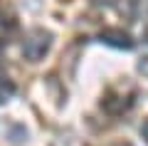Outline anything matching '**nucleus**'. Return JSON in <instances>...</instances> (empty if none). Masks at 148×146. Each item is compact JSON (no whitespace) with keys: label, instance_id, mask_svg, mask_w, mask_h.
I'll return each mask as SVG.
<instances>
[{"label":"nucleus","instance_id":"1","mask_svg":"<svg viewBox=\"0 0 148 146\" xmlns=\"http://www.w3.org/2000/svg\"><path fill=\"white\" fill-rule=\"evenodd\" d=\"M49 45H52V35H49L47 30H42V27H35V30L25 37V42H22V55H25L30 62H37V60L45 57V52L49 50Z\"/></svg>","mask_w":148,"mask_h":146},{"label":"nucleus","instance_id":"2","mask_svg":"<svg viewBox=\"0 0 148 146\" xmlns=\"http://www.w3.org/2000/svg\"><path fill=\"white\" fill-rule=\"evenodd\" d=\"M99 40L104 42V45H111V47H119V50H133V37L128 35V32H123L121 27H106V30H101Z\"/></svg>","mask_w":148,"mask_h":146},{"label":"nucleus","instance_id":"3","mask_svg":"<svg viewBox=\"0 0 148 146\" xmlns=\"http://www.w3.org/2000/svg\"><path fill=\"white\" fill-rule=\"evenodd\" d=\"M131 97H128V94H106L104 97V102H101V107H104L106 111H109L111 116H119V114H123V111L128 109V107H131Z\"/></svg>","mask_w":148,"mask_h":146},{"label":"nucleus","instance_id":"4","mask_svg":"<svg viewBox=\"0 0 148 146\" xmlns=\"http://www.w3.org/2000/svg\"><path fill=\"white\" fill-rule=\"evenodd\" d=\"M148 15V0H128V17L138 20V17Z\"/></svg>","mask_w":148,"mask_h":146},{"label":"nucleus","instance_id":"5","mask_svg":"<svg viewBox=\"0 0 148 146\" xmlns=\"http://www.w3.org/2000/svg\"><path fill=\"white\" fill-rule=\"evenodd\" d=\"M12 94H15V82L10 77H5V74H0V104L10 102Z\"/></svg>","mask_w":148,"mask_h":146},{"label":"nucleus","instance_id":"6","mask_svg":"<svg viewBox=\"0 0 148 146\" xmlns=\"http://www.w3.org/2000/svg\"><path fill=\"white\" fill-rule=\"evenodd\" d=\"M138 72H141L143 77H148V57H143L141 62H138Z\"/></svg>","mask_w":148,"mask_h":146},{"label":"nucleus","instance_id":"7","mask_svg":"<svg viewBox=\"0 0 148 146\" xmlns=\"http://www.w3.org/2000/svg\"><path fill=\"white\" fill-rule=\"evenodd\" d=\"M141 134H143V139L148 141V121H143V126H141Z\"/></svg>","mask_w":148,"mask_h":146},{"label":"nucleus","instance_id":"8","mask_svg":"<svg viewBox=\"0 0 148 146\" xmlns=\"http://www.w3.org/2000/svg\"><path fill=\"white\" fill-rule=\"evenodd\" d=\"M114 0H94V5H111Z\"/></svg>","mask_w":148,"mask_h":146},{"label":"nucleus","instance_id":"9","mask_svg":"<svg viewBox=\"0 0 148 146\" xmlns=\"http://www.w3.org/2000/svg\"><path fill=\"white\" fill-rule=\"evenodd\" d=\"M123 146H131V144H123Z\"/></svg>","mask_w":148,"mask_h":146},{"label":"nucleus","instance_id":"10","mask_svg":"<svg viewBox=\"0 0 148 146\" xmlns=\"http://www.w3.org/2000/svg\"><path fill=\"white\" fill-rule=\"evenodd\" d=\"M0 50H3V45H0Z\"/></svg>","mask_w":148,"mask_h":146}]
</instances>
